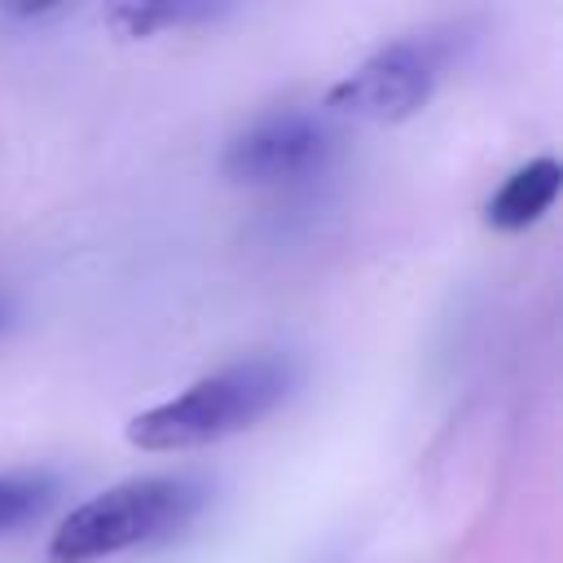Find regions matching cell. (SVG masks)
I'll list each match as a JSON object with an SVG mask.
<instances>
[{
	"label": "cell",
	"mask_w": 563,
	"mask_h": 563,
	"mask_svg": "<svg viewBox=\"0 0 563 563\" xmlns=\"http://www.w3.org/2000/svg\"><path fill=\"white\" fill-rule=\"evenodd\" d=\"M299 387V361L286 352H255L216 374H202L172 400L136 413L128 422V440L145 453H180L202 449L224 435H238L268 418Z\"/></svg>",
	"instance_id": "6da1fadb"
},
{
	"label": "cell",
	"mask_w": 563,
	"mask_h": 563,
	"mask_svg": "<svg viewBox=\"0 0 563 563\" xmlns=\"http://www.w3.org/2000/svg\"><path fill=\"white\" fill-rule=\"evenodd\" d=\"M207 501L189 475H136L75 506L48 537V563H97L176 537Z\"/></svg>",
	"instance_id": "7a4b0ae2"
},
{
	"label": "cell",
	"mask_w": 563,
	"mask_h": 563,
	"mask_svg": "<svg viewBox=\"0 0 563 563\" xmlns=\"http://www.w3.org/2000/svg\"><path fill=\"white\" fill-rule=\"evenodd\" d=\"M440 75L444 53L435 40H391L330 88L325 110L334 119L400 123L431 101Z\"/></svg>",
	"instance_id": "3957f363"
},
{
	"label": "cell",
	"mask_w": 563,
	"mask_h": 563,
	"mask_svg": "<svg viewBox=\"0 0 563 563\" xmlns=\"http://www.w3.org/2000/svg\"><path fill=\"white\" fill-rule=\"evenodd\" d=\"M339 150V132L330 119L308 110H282L246 123L220 150V176L229 185H295L330 167Z\"/></svg>",
	"instance_id": "277c9868"
},
{
	"label": "cell",
	"mask_w": 563,
	"mask_h": 563,
	"mask_svg": "<svg viewBox=\"0 0 563 563\" xmlns=\"http://www.w3.org/2000/svg\"><path fill=\"white\" fill-rule=\"evenodd\" d=\"M559 180H563V172L554 158H532V163L515 167L501 180V189L488 198L484 220L501 233H519V229L537 224L550 211V202L559 198Z\"/></svg>",
	"instance_id": "5b68a950"
},
{
	"label": "cell",
	"mask_w": 563,
	"mask_h": 563,
	"mask_svg": "<svg viewBox=\"0 0 563 563\" xmlns=\"http://www.w3.org/2000/svg\"><path fill=\"white\" fill-rule=\"evenodd\" d=\"M224 13H229L224 4H194V0H176V4H114L106 13V22L119 35H128V40H145L154 31H167V26H198V22H216Z\"/></svg>",
	"instance_id": "8992f818"
},
{
	"label": "cell",
	"mask_w": 563,
	"mask_h": 563,
	"mask_svg": "<svg viewBox=\"0 0 563 563\" xmlns=\"http://www.w3.org/2000/svg\"><path fill=\"white\" fill-rule=\"evenodd\" d=\"M57 501V479L48 471H4L0 475V532L35 523Z\"/></svg>",
	"instance_id": "52a82bcc"
}]
</instances>
